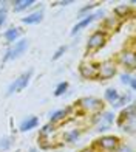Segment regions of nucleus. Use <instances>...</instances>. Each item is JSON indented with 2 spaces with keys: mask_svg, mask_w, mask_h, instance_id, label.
Masks as SVG:
<instances>
[{
  "mask_svg": "<svg viewBox=\"0 0 136 152\" xmlns=\"http://www.w3.org/2000/svg\"><path fill=\"white\" fill-rule=\"evenodd\" d=\"M124 132H127V134H130V135H133L135 134V118H130V120H125L124 123L119 126Z\"/></svg>",
  "mask_w": 136,
  "mask_h": 152,
  "instance_id": "25",
  "label": "nucleus"
},
{
  "mask_svg": "<svg viewBox=\"0 0 136 152\" xmlns=\"http://www.w3.org/2000/svg\"><path fill=\"white\" fill-rule=\"evenodd\" d=\"M104 106H105L104 101L96 98V96H82L74 102V109L79 115H90V116L105 110Z\"/></svg>",
  "mask_w": 136,
  "mask_h": 152,
  "instance_id": "1",
  "label": "nucleus"
},
{
  "mask_svg": "<svg viewBox=\"0 0 136 152\" xmlns=\"http://www.w3.org/2000/svg\"><path fill=\"white\" fill-rule=\"evenodd\" d=\"M43 17H45L43 10H39V11H33V12H30V14H26L25 17H22L20 22H22L23 25H39L43 20Z\"/></svg>",
  "mask_w": 136,
  "mask_h": 152,
  "instance_id": "14",
  "label": "nucleus"
},
{
  "mask_svg": "<svg viewBox=\"0 0 136 152\" xmlns=\"http://www.w3.org/2000/svg\"><path fill=\"white\" fill-rule=\"evenodd\" d=\"M71 112H76L74 106H68V107H65V109L54 110V112H51V113L48 115V123H50V124H54V126H57L59 123H64L68 116H71Z\"/></svg>",
  "mask_w": 136,
  "mask_h": 152,
  "instance_id": "10",
  "label": "nucleus"
},
{
  "mask_svg": "<svg viewBox=\"0 0 136 152\" xmlns=\"http://www.w3.org/2000/svg\"><path fill=\"white\" fill-rule=\"evenodd\" d=\"M133 6L130 5H125V3H122V5H118V6H114V10H113V14L114 17H118L121 22L124 19H128V17H132L133 16Z\"/></svg>",
  "mask_w": 136,
  "mask_h": 152,
  "instance_id": "15",
  "label": "nucleus"
},
{
  "mask_svg": "<svg viewBox=\"0 0 136 152\" xmlns=\"http://www.w3.org/2000/svg\"><path fill=\"white\" fill-rule=\"evenodd\" d=\"M9 8H11V2H8V0H0V14H8Z\"/></svg>",
  "mask_w": 136,
  "mask_h": 152,
  "instance_id": "27",
  "label": "nucleus"
},
{
  "mask_svg": "<svg viewBox=\"0 0 136 152\" xmlns=\"http://www.w3.org/2000/svg\"><path fill=\"white\" fill-rule=\"evenodd\" d=\"M39 126V116L36 115H28L26 118H23L19 124V132H30V130L36 129Z\"/></svg>",
  "mask_w": 136,
  "mask_h": 152,
  "instance_id": "13",
  "label": "nucleus"
},
{
  "mask_svg": "<svg viewBox=\"0 0 136 152\" xmlns=\"http://www.w3.org/2000/svg\"><path fill=\"white\" fill-rule=\"evenodd\" d=\"M80 135H82V129H68L65 130V132L62 134V143H67V144H74L79 138Z\"/></svg>",
  "mask_w": 136,
  "mask_h": 152,
  "instance_id": "16",
  "label": "nucleus"
},
{
  "mask_svg": "<svg viewBox=\"0 0 136 152\" xmlns=\"http://www.w3.org/2000/svg\"><path fill=\"white\" fill-rule=\"evenodd\" d=\"M128 87L132 88V92H133L135 88H136V78H135V76H132V79H130V82H128Z\"/></svg>",
  "mask_w": 136,
  "mask_h": 152,
  "instance_id": "32",
  "label": "nucleus"
},
{
  "mask_svg": "<svg viewBox=\"0 0 136 152\" xmlns=\"http://www.w3.org/2000/svg\"><path fill=\"white\" fill-rule=\"evenodd\" d=\"M114 61H116V64L118 67H124L125 68V72L128 73H132L135 72V68H136V54H135V47L132 48H124L121 53H118V56L114 58Z\"/></svg>",
  "mask_w": 136,
  "mask_h": 152,
  "instance_id": "5",
  "label": "nucleus"
},
{
  "mask_svg": "<svg viewBox=\"0 0 136 152\" xmlns=\"http://www.w3.org/2000/svg\"><path fill=\"white\" fill-rule=\"evenodd\" d=\"M28 152H39V151H37V148H31Z\"/></svg>",
  "mask_w": 136,
  "mask_h": 152,
  "instance_id": "33",
  "label": "nucleus"
},
{
  "mask_svg": "<svg viewBox=\"0 0 136 152\" xmlns=\"http://www.w3.org/2000/svg\"><path fill=\"white\" fill-rule=\"evenodd\" d=\"M99 5H101L99 2H91V3H85L84 6H80L79 11H77V19H82V17H85L87 14L93 12V10H96Z\"/></svg>",
  "mask_w": 136,
  "mask_h": 152,
  "instance_id": "22",
  "label": "nucleus"
},
{
  "mask_svg": "<svg viewBox=\"0 0 136 152\" xmlns=\"http://www.w3.org/2000/svg\"><path fill=\"white\" fill-rule=\"evenodd\" d=\"M108 37H110V34H107L105 31H102V30L93 31L90 36H88V40H87V47H85L87 53L99 51L101 48L108 42Z\"/></svg>",
  "mask_w": 136,
  "mask_h": 152,
  "instance_id": "6",
  "label": "nucleus"
},
{
  "mask_svg": "<svg viewBox=\"0 0 136 152\" xmlns=\"http://www.w3.org/2000/svg\"><path fill=\"white\" fill-rule=\"evenodd\" d=\"M118 152H135V149H133V146H130V144H127V143H125V144L121 143Z\"/></svg>",
  "mask_w": 136,
  "mask_h": 152,
  "instance_id": "29",
  "label": "nucleus"
},
{
  "mask_svg": "<svg viewBox=\"0 0 136 152\" xmlns=\"http://www.w3.org/2000/svg\"><path fill=\"white\" fill-rule=\"evenodd\" d=\"M6 20H8V14H0V30H2L3 26H5Z\"/></svg>",
  "mask_w": 136,
  "mask_h": 152,
  "instance_id": "31",
  "label": "nucleus"
},
{
  "mask_svg": "<svg viewBox=\"0 0 136 152\" xmlns=\"http://www.w3.org/2000/svg\"><path fill=\"white\" fill-rule=\"evenodd\" d=\"M12 141H14V135H9V137H2L0 138V151L5 152V151H9L12 146Z\"/></svg>",
  "mask_w": 136,
  "mask_h": 152,
  "instance_id": "23",
  "label": "nucleus"
},
{
  "mask_svg": "<svg viewBox=\"0 0 136 152\" xmlns=\"http://www.w3.org/2000/svg\"><path fill=\"white\" fill-rule=\"evenodd\" d=\"M36 0H12L11 2V8L14 12H23L26 10H31Z\"/></svg>",
  "mask_w": 136,
  "mask_h": 152,
  "instance_id": "18",
  "label": "nucleus"
},
{
  "mask_svg": "<svg viewBox=\"0 0 136 152\" xmlns=\"http://www.w3.org/2000/svg\"><path fill=\"white\" fill-rule=\"evenodd\" d=\"M67 50H68V45H60V47L57 48V50L54 51L53 56H51V61H53V62H54V61H59V59L62 58L65 53H67Z\"/></svg>",
  "mask_w": 136,
  "mask_h": 152,
  "instance_id": "26",
  "label": "nucleus"
},
{
  "mask_svg": "<svg viewBox=\"0 0 136 152\" xmlns=\"http://www.w3.org/2000/svg\"><path fill=\"white\" fill-rule=\"evenodd\" d=\"M56 134H57V126L46 123L45 126L39 129V140H54L51 137H54Z\"/></svg>",
  "mask_w": 136,
  "mask_h": 152,
  "instance_id": "17",
  "label": "nucleus"
},
{
  "mask_svg": "<svg viewBox=\"0 0 136 152\" xmlns=\"http://www.w3.org/2000/svg\"><path fill=\"white\" fill-rule=\"evenodd\" d=\"M22 34H23L22 28H19V26H9L8 30L3 31V39H5L6 44L12 45L14 42H17V40L22 37Z\"/></svg>",
  "mask_w": 136,
  "mask_h": 152,
  "instance_id": "11",
  "label": "nucleus"
},
{
  "mask_svg": "<svg viewBox=\"0 0 136 152\" xmlns=\"http://www.w3.org/2000/svg\"><path fill=\"white\" fill-rule=\"evenodd\" d=\"M130 118H135V104H133V102H132V104H128V106H125L124 109L121 110V113L118 115V118H116L114 123H116L118 126H121L125 120H130Z\"/></svg>",
  "mask_w": 136,
  "mask_h": 152,
  "instance_id": "19",
  "label": "nucleus"
},
{
  "mask_svg": "<svg viewBox=\"0 0 136 152\" xmlns=\"http://www.w3.org/2000/svg\"><path fill=\"white\" fill-rule=\"evenodd\" d=\"M121 25H122V22L118 17L110 16V17H104V19H102V28H99V30L105 31L107 34H110L111 31H116Z\"/></svg>",
  "mask_w": 136,
  "mask_h": 152,
  "instance_id": "12",
  "label": "nucleus"
},
{
  "mask_svg": "<svg viewBox=\"0 0 136 152\" xmlns=\"http://www.w3.org/2000/svg\"><path fill=\"white\" fill-rule=\"evenodd\" d=\"M68 87H70V84H68V81H60L59 84L56 86V88H54V96H64L67 92H68Z\"/></svg>",
  "mask_w": 136,
  "mask_h": 152,
  "instance_id": "24",
  "label": "nucleus"
},
{
  "mask_svg": "<svg viewBox=\"0 0 136 152\" xmlns=\"http://www.w3.org/2000/svg\"><path fill=\"white\" fill-rule=\"evenodd\" d=\"M121 138L116 135H101L90 146L91 152H118L121 146Z\"/></svg>",
  "mask_w": 136,
  "mask_h": 152,
  "instance_id": "3",
  "label": "nucleus"
},
{
  "mask_svg": "<svg viewBox=\"0 0 136 152\" xmlns=\"http://www.w3.org/2000/svg\"><path fill=\"white\" fill-rule=\"evenodd\" d=\"M132 76H133V75H130L128 72H124V73H121V75H119V81H121V84H124V86H128V82H130Z\"/></svg>",
  "mask_w": 136,
  "mask_h": 152,
  "instance_id": "28",
  "label": "nucleus"
},
{
  "mask_svg": "<svg viewBox=\"0 0 136 152\" xmlns=\"http://www.w3.org/2000/svg\"><path fill=\"white\" fill-rule=\"evenodd\" d=\"M79 75L88 81H98V62L82 61L79 64Z\"/></svg>",
  "mask_w": 136,
  "mask_h": 152,
  "instance_id": "9",
  "label": "nucleus"
},
{
  "mask_svg": "<svg viewBox=\"0 0 136 152\" xmlns=\"http://www.w3.org/2000/svg\"><path fill=\"white\" fill-rule=\"evenodd\" d=\"M114 121H116V115H114L113 110H102V112L93 115L90 120L93 130L96 134H101V135H105L111 129Z\"/></svg>",
  "mask_w": 136,
  "mask_h": 152,
  "instance_id": "2",
  "label": "nucleus"
},
{
  "mask_svg": "<svg viewBox=\"0 0 136 152\" xmlns=\"http://www.w3.org/2000/svg\"><path fill=\"white\" fill-rule=\"evenodd\" d=\"M28 47H30V40L26 37H20L17 42H14L5 51L3 58H2V65H5L6 62H9V61H14V59L20 58L26 50H28Z\"/></svg>",
  "mask_w": 136,
  "mask_h": 152,
  "instance_id": "4",
  "label": "nucleus"
},
{
  "mask_svg": "<svg viewBox=\"0 0 136 152\" xmlns=\"http://www.w3.org/2000/svg\"><path fill=\"white\" fill-rule=\"evenodd\" d=\"M132 101H133V95H132L130 92L121 93L119 98H118V101L114 102V104H111V107H113V109H124L125 106L132 104Z\"/></svg>",
  "mask_w": 136,
  "mask_h": 152,
  "instance_id": "20",
  "label": "nucleus"
},
{
  "mask_svg": "<svg viewBox=\"0 0 136 152\" xmlns=\"http://www.w3.org/2000/svg\"><path fill=\"white\" fill-rule=\"evenodd\" d=\"M79 152H91L90 148H87V149H82V151H79Z\"/></svg>",
  "mask_w": 136,
  "mask_h": 152,
  "instance_id": "34",
  "label": "nucleus"
},
{
  "mask_svg": "<svg viewBox=\"0 0 136 152\" xmlns=\"http://www.w3.org/2000/svg\"><path fill=\"white\" fill-rule=\"evenodd\" d=\"M74 0H59V2H54L51 3V6H68V5H73Z\"/></svg>",
  "mask_w": 136,
  "mask_h": 152,
  "instance_id": "30",
  "label": "nucleus"
},
{
  "mask_svg": "<svg viewBox=\"0 0 136 152\" xmlns=\"http://www.w3.org/2000/svg\"><path fill=\"white\" fill-rule=\"evenodd\" d=\"M119 95H121V93H119L114 87H108L107 90L104 92V101L107 102V104H110V106H111V104H114V102L118 101Z\"/></svg>",
  "mask_w": 136,
  "mask_h": 152,
  "instance_id": "21",
  "label": "nucleus"
},
{
  "mask_svg": "<svg viewBox=\"0 0 136 152\" xmlns=\"http://www.w3.org/2000/svg\"><path fill=\"white\" fill-rule=\"evenodd\" d=\"M118 73V64L114 59H105L98 62V81H108Z\"/></svg>",
  "mask_w": 136,
  "mask_h": 152,
  "instance_id": "8",
  "label": "nucleus"
},
{
  "mask_svg": "<svg viewBox=\"0 0 136 152\" xmlns=\"http://www.w3.org/2000/svg\"><path fill=\"white\" fill-rule=\"evenodd\" d=\"M104 17H105V10L99 8V10H96V11H93V12H90V14H87L85 17L79 19V20H77V23L71 28L70 34L74 37L76 34H79L82 30H85L88 25H91V23L94 22V20H99V19H104Z\"/></svg>",
  "mask_w": 136,
  "mask_h": 152,
  "instance_id": "7",
  "label": "nucleus"
}]
</instances>
